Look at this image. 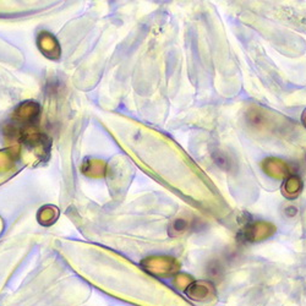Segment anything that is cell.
I'll return each mask as SVG.
<instances>
[{"mask_svg":"<svg viewBox=\"0 0 306 306\" xmlns=\"http://www.w3.org/2000/svg\"><path fill=\"white\" fill-rule=\"evenodd\" d=\"M40 105L37 103L27 101L16 108L12 119L17 122V125L24 128H33L32 125L37 121L38 115H40Z\"/></svg>","mask_w":306,"mask_h":306,"instance_id":"1","label":"cell"},{"mask_svg":"<svg viewBox=\"0 0 306 306\" xmlns=\"http://www.w3.org/2000/svg\"><path fill=\"white\" fill-rule=\"evenodd\" d=\"M38 47H40L42 53L49 59H57L60 56L59 44H58L57 40L47 32H43L38 37Z\"/></svg>","mask_w":306,"mask_h":306,"instance_id":"2","label":"cell"},{"mask_svg":"<svg viewBox=\"0 0 306 306\" xmlns=\"http://www.w3.org/2000/svg\"><path fill=\"white\" fill-rule=\"evenodd\" d=\"M82 170L86 175L98 178V176H103V174H104L105 166L104 163L98 159H88L83 164Z\"/></svg>","mask_w":306,"mask_h":306,"instance_id":"3","label":"cell"},{"mask_svg":"<svg viewBox=\"0 0 306 306\" xmlns=\"http://www.w3.org/2000/svg\"><path fill=\"white\" fill-rule=\"evenodd\" d=\"M58 217V209L53 206H46L44 208H42L38 213V221L42 224L49 225L57 220Z\"/></svg>","mask_w":306,"mask_h":306,"instance_id":"4","label":"cell"},{"mask_svg":"<svg viewBox=\"0 0 306 306\" xmlns=\"http://www.w3.org/2000/svg\"><path fill=\"white\" fill-rule=\"evenodd\" d=\"M186 227H188V223H186L185 221L184 220H176L174 223L172 224V229H170V231L172 233H182V231H184L186 229Z\"/></svg>","mask_w":306,"mask_h":306,"instance_id":"5","label":"cell"},{"mask_svg":"<svg viewBox=\"0 0 306 306\" xmlns=\"http://www.w3.org/2000/svg\"><path fill=\"white\" fill-rule=\"evenodd\" d=\"M12 160H11V156L8 153H0V169H6L10 168Z\"/></svg>","mask_w":306,"mask_h":306,"instance_id":"6","label":"cell"}]
</instances>
